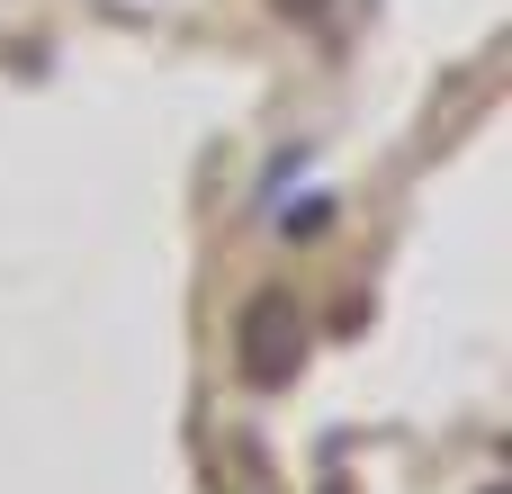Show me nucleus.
I'll return each instance as SVG.
<instances>
[{"label": "nucleus", "instance_id": "1", "mask_svg": "<svg viewBox=\"0 0 512 494\" xmlns=\"http://www.w3.org/2000/svg\"><path fill=\"white\" fill-rule=\"evenodd\" d=\"M297 351H306V324H297V297H279V288H270V297H252V306H243V369H252L261 387H279Z\"/></svg>", "mask_w": 512, "mask_h": 494}]
</instances>
